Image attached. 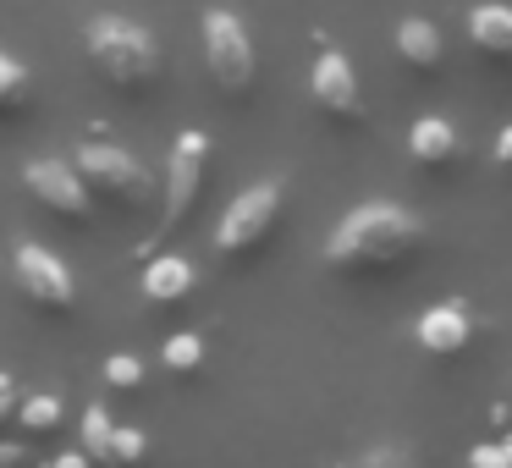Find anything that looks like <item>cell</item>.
<instances>
[{"mask_svg": "<svg viewBox=\"0 0 512 468\" xmlns=\"http://www.w3.org/2000/svg\"><path fill=\"white\" fill-rule=\"evenodd\" d=\"M408 155H413V166H424V171H446L463 155V133H457L446 116H419V122L408 127Z\"/></svg>", "mask_w": 512, "mask_h": 468, "instance_id": "cell-11", "label": "cell"}, {"mask_svg": "<svg viewBox=\"0 0 512 468\" xmlns=\"http://www.w3.org/2000/svg\"><path fill=\"white\" fill-rule=\"evenodd\" d=\"M12 408H17V386H12V375H0V424L12 419Z\"/></svg>", "mask_w": 512, "mask_h": 468, "instance_id": "cell-24", "label": "cell"}, {"mask_svg": "<svg viewBox=\"0 0 512 468\" xmlns=\"http://www.w3.org/2000/svg\"><path fill=\"white\" fill-rule=\"evenodd\" d=\"M23 182H28V193H34V199L45 204L50 215H61V221H72V226H89L94 193L83 188V177L72 171V160H56V155L28 160V166H23Z\"/></svg>", "mask_w": 512, "mask_h": 468, "instance_id": "cell-8", "label": "cell"}, {"mask_svg": "<svg viewBox=\"0 0 512 468\" xmlns=\"http://www.w3.org/2000/svg\"><path fill=\"white\" fill-rule=\"evenodd\" d=\"M111 430H116V424H111V413H105L100 402H94V408L83 413V446H78V452L105 457V446H111Z\"/></svg>", "mask_w": 512, "mask_h": 468, "instance_id": "cell-18", "label": "cell"}, {"mask_svg": "<svg viewBox=\"0 0 512 468\" xmlns=\"http://www.w3.org/2000/svg\"><path fill=\"white\" fill-rule=\"evenodd\" d=\"M12 276H17V287H23L34 303H45L50 314H67L72 303H78V287H72L67 259L50 254V248H39V243H23L12 254Z\"/></svg>", "mask_w": 512, "mask_h": 468, "instance_id": "cell-9", "label": "cell"}, {"mask_svg": "<svg viewBox=\"0 0 512 468\" xmlns=\"http://www.w3.org/2000/svg\"><path fill=\"white\" fill-rule=\"evenodd\" d=\"M204 67H210V83L221 100H248L259 83V50L248 23L232 12V6H210L204 12Z\"/></svg>", "mask_w": 512, "mask_h": 468, "instance_id": "cell-4", "label": "cell"}, {"mask_svg": "<svg viewBox=\"0 0 512 468\" xmlns=\"http://www.w3.org/2000/svg\"><path fill=\"white\" fill-rule=\"evenodd\" d=\"M61 413H67V402H61V391H34V397L17 408V419H23V430H56Z\"/></svg>", "mask_w": 512, "mask_h": 468, "instance_id": "cell-16", "label": "cell"}, {"mask_svg": "<svg viewBox=\"0 0 512 468\" xmlns=\"http://www.w3.org/2000/svg\"><path fill=\"white\" fill-rule=\"evenodd\" d=\"M28 463V446L23 441H0V468H23Z\"/></svg>", "mask_w": 512, "mask_h": 468, "instance_id": "cell-23", "label": "cell"}, {"mask_svg": "<svg viewBox=\"0 0 512 468\" xmlns=\"http://www.w3.org/2000/svg\"><path fill=\"white\" fill-rule=\"evenodd\" d=\"M204 166H210V133L188 127V133L171 144V166H166V215H160V232L155 243H166L171 232H182V221L193 215L204 188Z\"/></svg>", "mask_w": 512, "mask_h": 468, "instance_id": "cell-6", "label": "cell"}, {"mask_svg": "<svg viewBox=\"0 0 512 468\" xmlns=\"http://www.w3.org/2000/svg\"><path fill=\"white\" fill-rule=\"evenodd\" d=\"M353 468H419V457H413V446H402V441H380V446H369Z\"/></svg>", "mask_w": 512, "mask_h": 468, "instance_id": "cell-17", "label": "cell"}, {"mask_svg": "<svg viewBox=\"0 0 512 468\" xmlns=\"http://www.w3.org/2000/svg\"><path fill=\"white\" fill-rule=\"evenodd\" d=\"M28 105H34V78L17 56L0 50V116H28Z\"/></svg>", "mask_w": 512, "mask_h": 468, "instance_id": "cell-15", "label": "cell"}, {"mask_svg": "<svg viewBox=\"0 0 512 468\" xmlns=\"http://www.w3.org/2000/svg\"><path fill=\"white\" fill-rule=\"evenodd\" d=\"M468 336H474V325H468V309H463L457 298L430 303V309L419 314V325H413V342H419L424 353H435V358L463 353V347H468Z\"/></svg>", "mask_w": 512, "mask_h": 468, "instance_id": "cell-10", "label": "cell"}, {"mask_svg": "<svg viewBox=\"0 0 512 468\" xmlns=\"http://www.w3.org/2000/svg\"><path fill=\"white\" fill-rule=\"evenodd\" d=\"M468 39H474V50L485 61H512V6H496V0L474 6V17H468Z\"/></svg>", "mask_w": 512, "mask_h": 468, "instance_id": "cell-14", "label": "cell"}, {"mask_svg": "<svg viewBox=\"0 0 512 468\" xmlns=\"http://www.w3.org/2000/svg\"><path fill=\"white\" fill-rule=\"evenodd\" d=\"M83 50H89L94 72L122 94H155L160 78H166L160 39L122 12H94L83 23Z\"/></svg>", "mask_w": 512, "mask_h": 468, "instance_id": "cell-2", "label": "cell"}, {"mask_svg": "<svg viewBox=\"0 0 512 468\" xmlns=\"http://www.w3.org/2000/svg\"><path fill=\"white\" fill-rule=\"evenodd\" d=\"M309 94L336 127H364L369 111H364V89H358V72L342 50H320L314 56V72H309Z\"/></svg>", "mask_w": 512, "mask_h": 468, "instance_id": "cell-7", "label": "cell"}, {"mask_svg": "<svg viewBox=\"0 0 512 468\" xmlns=\"http://www.w3.org/2000/svg\"><path fill=\"white\" fill-rule=\"evenodd\" d=\"M199 364H204V342L193 331H177L166 342V369H177V375H182V369H199Z\"/></svg>", "mask_w": 512, "mask_h": 468, "instance_id": "cell-21", "label": "cell"}, {"mask_svg": "<svg viewBox=\"0 0 512 468\" xmlns=\"http://www.w3.org/2000/svg\"><path fill=\"white\" fill-rule=\"evenodd\" d=\"M199 287V270H193V259H182V254H149V265H144V298L149 303H182L188 292Z\"/></svg>", "mask_w": 512, "mask_h": 468, "instance_id": "cell-13", "label": "cell"}, {"mask_svg": "<svg viewBox=\"0 0 512 468\" xmlns=\"http://www.w3.org/2000/svg\"><path fill=\"white\" fill-rule=\"evenodd\" d=\"M474 468H512V441H485V446H474Z\"/></svg>", "mask_w": 512, "mask_h": 468, "instance_id": "cell-22", "label": "cell"}, {"mask_svg": "<svg viewBox=\"0 0 512 468\" xmlns=\"http://www.w3.org/2000/svg\"><path fill=\"white\" fill-rule=\"evenodd\" d=\"M89 463H94L89 452H56V457H50L45 468H89Z\"/></svg>", "mask_w": 512, "mask_h": 468, "instance_id": "cell-25", "label": "cell"}, {"mask_svg": "<svg viewBox=\"0 0 512 468\" xmlns=\"http://www.w3.org/2000/svg\"><path fill=\"white\" fill-rule=\"evenodd\" d=\"M144 452H149V435L144 430H133V424H116V430H111V446H105L111 463H138Z\"/></svg>", "mask_w": 512, "mask_h": 468, "instance_id": "cell-19", "label": "cell"}, {"mask_svg": "<svg viewBox=\"0 0 512 468\" xmlns=\"http://www.w3.org/2000/svg\"><path fill=\"white\" fill-rule=\"evenodd\" d=\"M424 254V221L391 199L358 204L336 221L331 243H325V265L342 276H375V270L413 265Z\"/></svg>", "mask_w": 512, "mask_h": 468, "instance_id": "cell-1", "label": "cell"}, {"mask_svg": "<svg viewBox=\"0 0 512 468\" xmlns=\"http://www.w3.org/2000/svg\"><path fill=\"white\" fill-rule=\"evenodd\" d=\"M72 171L83 177V188L94 193L100 204H116V210H144L149 204V171L127 155L122 144H83L72 155Z\"/></svg>", "mask_w": 512, "mask_h": 468, "instance_id": "cell-5", "label": "cell"}, {"mask_svg": "<svg viewBox=\"0 0 512 468\" xmlns=\"http://www.w3.org/2000/svg\"><path fill=\"white\" fill-rule=\"evenodd\" d=\"M281 210H287V182L281 177H265V182H254V188H243L221 210V221H215V254H221L226 265L254 259L259 248L276 237Z\"/></svg>", "mask_w": 512, "mask_h": 468, "instance_id": "cell-3", "label": "cell"}, {"mask_svg": "<svg viewBox=\"0 0 512 468\" xmlns=\"http://www.w3.org/2000/svg\"><path fill=\"white\" fill-rule=\"evenodd\" d=\"M105 380H111L116 391H138L144 386V358L138 353H111L105 358Z\"/></svg>", "mask_w": 512, "mask_h": 468, "instance_id": "cell-20", "label": "cell"}, {"mask_svg": "<svg viewBox=\"0 0 512 468\" xmlns=\"http://www.w3.org/2000/svg\"><path fill=\"white\" fill-rule=\"evenodd\" d=\"M496 166L512 171V127H501V133H496Z\"/></svg>", "mask_w": 512, "mask_h": 468, "instance_id": "cell-26", "label": "cell"}, {"mask_svg": "<svg viewBox=\"0 0 512 468\" xmlns=\"http://www.w3.org/2000/svg\"><path fill=\"white\" fill-rule=\"evenodd\" d=\"M391 45H397V61L408 72H441V61H446V39H441V28L435 23H424V17H402L397 23V34H391Z\"/></svg>", "mask_w": 512, "mask_h": 468, "instance_id": "cell-12", "label": "cell"}]
</instances>
